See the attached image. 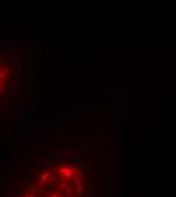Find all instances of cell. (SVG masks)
I'll list each match as a JSON object with an SVG mask.
<instances>
[{
  "mask_svg": "<svg viewBox=\"0 0 176 197\" xmlns=\"http://www.w3.org/2000/svg\"><path fill=\"white\" fill-rule=\"evenodd\" d=\"M84 177H85V176L82 174V173H80V171H79V173H76V176H75V177H73V187H82L84 185Z\"/></svg>",
  "mask_w": 176,
  "mask_h": 197,
  "instance_id": "7a4b0ae2",
  "label": "cell"
},
{
  "mask_svg": "<svg viewBox=\"0 0 176 197\" xmlns=\"http://www.w3.org/2000/svg\"><path fill=\"white\" fill-rule=\"evenodd\" d=\"M58 173L61 174V176H59L61 180H65V179H68V177H75L73 168H71L70 165H62V167H59V168H58Z\"/></svg>",
  "mask_w": 176,
  "mask_h": 197,
  "instance_id": "6da1fadb",
  "label": "cell"
},
{
  "mask_svg": "<svg viewBox=\"0 0 176 197\" xmlns=\"http://www.w3.org/2000/svg\"><path fill=\"white\" fill-rule=\"evenodd\" d=\"M46 174H44V173H40L38 174V185L40 187H44V185H46Z\"/></svg>",
  "mask_w": 176,
  "mask_h": 197,
  "instance_id": "3957f363",
  "label": "cell"
},
{
  "mask_svg": "<svg viewBox=\"0 0 176 197\" xmlns=\"http://www.w3.org/2000/svg\"><path fill=\"white\" fill-rule=\"evenodd\" d=\"M50 197H59V196H56V194H53V196H50Z\"/></svg>",
  "mask_w": 176,
  "mask_h": 197,
  "instance_id": "9c48e42d",
  "label": "cell"
},
{
  "mask_svg": "<svg viewBox=\"0 0 176 197\" xmlns=\"http://www.w3.org/2000/svg\"><path fill=\"white\" fill-rule=\"evenodd\" d=\"M76 191H77V192H82V191H84V185H82V187H76Z\"/></svg>",
  "mask_w": 176,
  "mask_h": 197,
  "instance_id": "8992f818",
  "label": "cell"
},
{
  "mask_svg": "<svg viewBox=\"0 0 176 197\" xmlns=\"http://www.w3.org/2000/svg\"><path fill=\"white\" fill-rule=\"evenodd\" d=\"M24 197H29V196H24Z\"/></svg>",
  "mask_w": 176,
  "mask_h": 197,
  "instance_id": "30bf717a",
  "label": "cell"
},
{
  "mask_svg": "<svg viewBox=\"0 0 176 197\" xmlns=\"http://www.w3.org/2000/svg\"><path fill=\"white\" fill-rule=\"evenodd\" d=\"M29 197H38V194H30Z\"/></svg>",
  "mask_w": 176,
  "mask_h": 197,
  "instance_id": "52a82bcc",
  "label": "cell"
},
{
  "mask_svg": "<svg viewBox=\"0 0 176 197\" xmlns=\"http://www.w3.org/2000/svg\"><path fill=\"white\" fill-rule=\"evenodd\" d=\"M8 74H9V68L5 67V68L2 70V71H0V82H2V80H5L6 77H8Z\"/></svg>",
  "mask_w": 176,
  "mask_h": 197,
  "instance_id": "277c9868",
  "label": "cell"
},
{
  "mask_svg": "<svg viewBox=\"0 0 176 197\" xmlns=\"http://www.w3.org/2000/svg\"><path fill=\"white\" fill-rule=\"evenodd\" d=\"M29 191H30V194H35V192H38V187L32 185V187H29Z\"/></svg>",
  "mask_w": 176,
  "mask_h": 197,
  "instance_id": "5b68a950",
  "label": "cell"
},
{
  "mask_svg": "<svg viewBox=\"0 0 176 197\" xmlns=\"http://www.w3.org/2000/svg\"><path fill=\"white\" fill-rule=\"evenodd\" d=\"M2 89H3V85H2V82H0V91H2Z\"/></svg>",
  "mask_w": 176,
  "mask_h": 197,
  "instance_id": "ba28073f",
  "label": "cell"
}]
</instances>
